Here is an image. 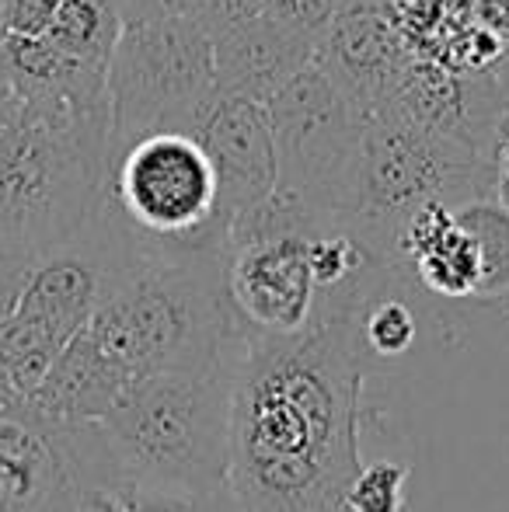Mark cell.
<instances>
[{"label":"cell","instance_id":"6da1fadb","mask_svg":"<svg viewBox=\"0 0 509 512\" xmlns=\"http://www.w3.org/2000/svg\"><path fill=\"white\" fill-rule=\"evenodd\" d=\"M374 279L335 286L311 324L269 335L245 324L227 422L224 485L241 512H349L363 467V314Z\"/></svg>","mask_w":509,"mask_h":512},{"label":"cell","instance_id":"7a4b0ae2","mask_svg":"<svg viewBox=\"0 0 509 512\" xmlns=\"http://www.w3.org/2000/svg\"><path fill=\"white\" fill-rule=\"evenodd\" d=\"M234 328L224 248L164 251L126 237L95 314L70 338L25 411L53 425L95 422L140 380L213 359Z\"/></svg>","mask_w":509,"mask_h":512},{"label":"cell","instance_id":"3957f363","mask_svg":"<svg viewBox=\"0 0 509 512\" xmlns=\"http://www.w3.org/2000/svg\"><path fill=\"white\" fill-rule=\"evenodd\" d=\"M241 342L245 324L238 321L213 359L140 380L95 422H46L67 467H95L154 485H224Z\"/></svg>","mask_w":509,"mask_h":512},{"label":"cell","instance_id":"277c9868","mask_svg":"<svg viewBox=\"0 0 509 512\" xmlns=\"http://www.w3.org/2000/svg\"><path fill=\"white\" fill-rule=\"evenodd\" d=\"M109 133L77 126L0 81V258L35 262L95 223Z\"/></svg>","mask_w":509,"mask_h":512},{"label":"cell","instance_id":"5b68a950","mask_svg":"<svg viewBox=\"0 0 509 512\" xmlns=\"http://www.w3.org/2000/svg\"><path fill=\"white\" fill-rule=\"evenodd\" d=\"M492 189V157L401 115H370L356 147L339 227L384 265L398 262L408 216L426 203L464 206Z\"/></svg>","mask_w":509,"mask_h":512},{"label":"cell","instance_id":"8992f818","mask_svg":"<svg viewBox=\"0 0 509 512\" xmlns=\"http://www.w3.org/2000/svg\"><path fill=\"white\" fill-rule=\"evenodd\" d=\"M102 209L140 248H224L227 216L206 150L185 129L136 136L109 154Z\"/></svg>","mask_w":509,"mask_h":512},{"label":"cell","instance_id":"52a82bcc","mask_svg":"<svg viewBox=\"0 0 509 512\" xmlns=\"http://www.w3.org/2000/svg\"><path fill=\"white\" fill-rule=\"evenodd\" d=\"M123 248V230L98 209L84 234L28 262L14 304L0 317V370L25 405L95 314Z\"/></svg>","mask_w":509,"mask_h":512},{"label":"cell","instance_id":"ba28073f","mask_svg":"<svg viewBox=\"0 0 509 512\" xmlns=\"http://www.w3.org/2000/svg\"><path fill=\"white\" fill-rule=\"evenodd\" d=\"M213 95V39L189 14L129 21L109 63V154L161 129L189 133Z\"/></svg>","mask_w":509,"mask_h":512},{"label":"cell","instance_id":"9c48e42d","mask_svg":"<svg viewBox=\"0 0 509 512\" xmlns=\"http://www.w3.org/2000/svg\"><path fill=\"white\" fill-rule=\"evenodd\" d=\"M265 112L276 143V185L297 192L314 213L339 227V209L367 115L325 74L318 60H311L286 88H279L265 102Z\"/></svg>","mask_w":509,"mask_h":512},{"label":"cell","instance_id":"30bf717a","mask_svg":"<svg viewBox=\"0 0 509 512\" xmlns=\"http://www.w3.org/2000/svg\"><path fill=\"white\" fill-rule=\"evenodd\" d=\"M189 133L199 140L217 171L227 227L234 216L258 206L276 189V143H272V122L265 105L217 91L196 115Z\"/></svg>","mask_w":509,"mask_h":512},{"label":"cell","instance_id":"8fae6325","mask_svg":"<svg viewBox=\"0 0 509 512\" xmlns=\"http://www.w3.org/2000/svg\"><path fill=\"white\" fill-rule=\"evenodd\" d=\"M412 56L387 4L346 7L314 49V60L367 119L394 98Z\"/></svg>","mask_w":509,"mask_h":512},{"label":"cell","instance_id":"7c38bea8","mask_svg":"<svg viewBox=\"0 0 509 512\" xmlns=\"http://www.w3.org/2000/svg\"><path fill=\"white\" fill-rule=\"evenodd\" d=\"M314 49L318 46L307 35L262 11L258 18L213 39L217 91L265 105L314 60Z\"/></svg>","mask_w":509,"mask_h":512},{"label":"cell","instance_id":"4fadbf2b","mask_svg":"<svg viewBox=\"0 0 509 512\" xmlns=\"http://www.w3.org/2000/svg\"><path fill=\"white\" fill-rule=\"evenodd\" d=\"M0 512H74L67 460L28 411L0 415Z\"/></svg>","mask_w":509,"mask_h":512},{"label":"cell","instance_id":"5bb4252c","mask_svg":"<svg viewBox=\"0 0 509 512\" xmlns=\"http://www.w3.org/2000/svg\"><path fill=\"white\" fill-rule=\"evenodd\" d=\"M398 262H408L422 286L440 297H478L482 251L454 206L426 203L408 216L398 241Z\"/></svg>","mask_w":509,"mask_h":512},{"label":"cell","instance_id":"9a60e30c","mask_svg":"<svg viewBox=\"0 0 509 512\" xmlns=\"http://www.w3.org/2000/svg\"><path fill=\"white\" fill-rule=\"evenodd\" d=\"M74 481V512H241L227 485L182 488L123 478L95 467H67Z\"/></svg>","mask_w":509,"mask_h":512},{"label":"cell","instance_id":"2e32d148","mask_svg":"<svg viewBox=\"0 0 509 512\" xmlns=\"http://www.w3.org/2000/svg\"><path fill=\"white\" fill-rule=\"evenodd\" d=\"M457 220L475 234L482 251V286L478 297H499L509 290V213L496 199H471L454 209Z\"/></svg>","mask_w":509,"mask_h":512},{"label":"cell","instance_id":"e0dca14e","mask_svg":"<svg viewBox=\"0 0 509 512\" xmlns=\"http://www.w3.org/2000/svg\"><path fill=\"white\" fill-rule=\"evenodd\" d=\"M405 481L408 464H363L346 488V506L349 512H405Z\"/></svg>","mask_w":509,"mask_h":512},{"label":"cell","instance_id":"ac0fdd59","mask_svg":"<svg viewBox=\"0 0 509 512\" xmlns=\"http://www.w3.org/2000/svg\"><path fill=\"white\" fill-rule=\"evenodd\" d=\"M415 331H419V324H415L412 307L398 297L370 300L367 314H363V345L370 356H401L412 349Z\"/></svg>","mask_w":509,"mask_h":512},{"label":"cell","instance_id":"d6986e66","mask_svg":"<svg viewBox=\"0 0 509 512\" xmlns=\"http://www.w3.org/2000/svg\"><path fill=\"white\" fill-rule=\"evenodd\" d=\"M342 11H346V0H269L265 4V14L290 25L293 32L307 35L314 46L325 39V32Z\"/></svg>","mask_w":509,"mask_h":512},{"label":"cell","instance_id":"ffe728a7","mask_svg":"<svg viewBox=\"0 0 509 512\" xmlns=\"http://www.w3.org/2000/svg\"><path fill=\"white\" fill-rule=\"evenodd\" d=\"M265 4L269 0H189L182 14H189L210 39H217V35L258 18L265 11Z\"/></svg>","mask_w":509,"mask_h":512},{"label":"cell","instance_id":"44dd1931","mask_svg":"<svg viewBox=\"0 0 509 512\" xmlns=\"http://www.w3.org/2000/svg\"><path fill=\"white\" fill-rule=\"evenodd\" d=\"M492 192H496V203L509 213V112L499 122L496 143H492Z\"/></svg>","mask_w":509,"mask_h":512},{"label":"cell","instance_id":"7402d4cb","mask_svg":"<svg viewBox=\"0 0 509 512\" xmlns=\"http://www.w3.org/2000/svg\"><path fill=\"white\" fill-rule=\"evenodd\" d=\"M123 18V25L129 21H147V18H164V14H182L189 0H112Z\"/></svg>","mask_w":509,"mask_h":512},{"label":"cell","instance_id":"603a6c76","mask_svg":"<svg viewBox=\"0 0 509 512\" xmlns=\"http://www.w3.org/2000/svg\"><path fill=\"white\" fill-rule=\"evenodd\" d=\"M468 11L485 32L499 35L509 46V0H468Z\"/></svg>","mask_w":509,"mask_h":512},{"label":"cell","instance_id":"cb8c5ba5","mask_svg":"<svg viewBox=\"0 0 509 512\" xmlns=\"http://www.w3.org/2000/svg\"><path fill=\"white\" fill-rule=\"evenodd\" d=\"M28 262H11V258H0V317L7 314V307L14 304V293H18L21 279H25Z\"/></svg>","mask_w":509,"mask_h":512},{"label":"cell","instance_id":"d4e9b609","mask_svg":"<svg viewBox=\"0 0 509 512\" xmlns=\"http://www.w3.org/2000/svg\"><path fill=\"white\" fill-rule=\"evenodd\" d=\"M496 84L503 88V95H506V102H509V46H506L503 63H499V70H496Z\"/></svg>","mask_w":509,"mask_h":512}]
</instances>
